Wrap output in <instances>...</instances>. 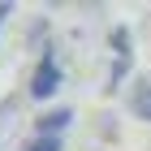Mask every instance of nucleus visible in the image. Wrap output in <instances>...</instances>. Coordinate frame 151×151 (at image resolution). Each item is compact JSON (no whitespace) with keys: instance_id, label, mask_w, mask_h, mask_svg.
I'll use <instances>...</instances> for the list:
<instances>
[{"instance_id":"f257e3e1","label":"nucleus","mask_w":151,"mask_h":151,"mask_svg":"<svg viewBox=\"0 0 151 151\" xmlns=\"http://www.w3.org/2000/svg\"><path fill=\"white\" fill-rule=\"evenodd\" d=\"M56 91H60V65H56V56L47 52V56H39L35 73H30V95H35V99H52Z\"/></svg>"},{"instance_id":"f03ea898","label":"nucleus","mask_w":151,"mask_h":151,"mask_svg":"<svg viewBox=\"0 0 151 151\" xmlns=\"http://www.w3.org/2000/svg\"><path fill=\"white\" fill-rule=\"evenodd\" d=\"M108 39H112V52H116V56H112V73H108V91H116L121 78L129 73V30H125V26H116Z\"/></svg>"},{"instance_id":"7ed1b4c3","label":"nucleus","mask_w":151,"mask_h":151,"mask_svg":"<svg viewBox=\"0 0 151 151\" xmlns=\"http://www.w3.org/2000/svg\"><path fill=\"white\" fill-rule=\"evenodd\" d=\"M69 121H73V112H69V108H56V112H43V116H39V121H35V129H39V138H56V134L69 125Z\"/></svg>"},{"instance_id":"20e7f679","label":"nucleus","mask_w":151,"mask_h":151,"mask_svg":"<svg viewBox=\"0 0 151 151\" xmlns=\"http://www.w3.org/2000/svg\"><path fill=\"white\" fill-rule=\"evenodd\" d=\"M129 108H134V116L151 121V82H138V86H134V99H129Z\"/></svg>"},{"instance_id":"39448f33","label":"nucleus","mask_w":151,"mask_h":151,"mask_svg":"<svg viewBox=\"0 0 151 151\" xmlns=\"http://www.w3.org/2000/svg\"><path fill=\"white\" fill-rule=\"evenodd\" d=\"M26 151H60V142H56V138H35Z\"/></svg>"},{"instance_id":"423d86ee","label":"nucleus","mask_w":151,"mask_h":151,"mask_svg":"<svg viewBox=\"0 0 151 151\" xmlns=\"http://www.w3.org/2000/svg\"><path fill=\"white\" fill-rule=\"evenodd\" d=\"M9 13H13V9H9V4H0V26H4V17H9Z\"/></svg>"}]
</instances>
